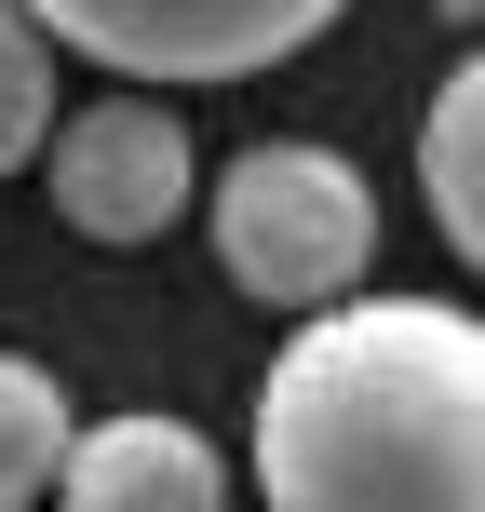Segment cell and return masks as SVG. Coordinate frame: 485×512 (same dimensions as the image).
Listing matches in <instances>:
<instances>
[{
  "label": "cell",
  "mask_w": 485,
  "mask_h": 512,
  "mask_svg": "<svg viewBox=\"0 0 485 512\" xmlns=\"http://www.w3.org/2000/svg\"><path fill=\"white\" fill-rule=\"evenodd\" d=\"M41 189H54V216H68L81 243H162L189 203H216L176 95H95V108H68Z\"/></svg>",
  "instance_id": "277c9868"
},
{
  "label": "cell",
  "mask_w": 485,
  "mask_h": 512,
  "mask_svg": "<svg viewBox=\"0 0 485 512\" xmlns=\"http://www.w3.org/2000/svg\"><path fill=\"white\" fill-rule=\"evenodd\" d=\"M203 230H216V270H230L256 310L324 324V310L364 297V256H378V189H364L351 149L270 135V149H243L230 176H216Z\"/></svg>",
  "instance_id": "7a4b0ae2"
},
{
  "label": "cell",
  "mask_w": 485,
  "mask_h": 512,
  "mask_svg": "<svg viewBox=\"0 0 485 512\" xmlns=\"http://www.w3.org/2000/svg\"><path fill=\"white\" fill-rule=\"evenodd\" d=\"M418 189H432V230L459 243V270H485V41L432 81V122H418Z\"/></svg>",
  "instance_id": "8992f818"
},
{
  "label": "cell",
  "mask_w": 485,
  "mask_h": 512,
  "mask_svg": "<svg viewBox=\"0 0 485 512\" xmlns=\"http://www.w3.org/2000/svg\"><path fill=\"white\" fill-rule=\"evenodd\" d=\"M68 512H230V459L162 405L95 418L81 459H68Z\"/></svg>",
  "instance_id": "5b68a950"
},
{
  "label": "cell",
  "mask_w": 485,
  "mask_h": 512,
  "mask_svg": "<svg viewBox=\"0 0 485 512\" xmlns=\"http://www.w3.org/2000/svg\"><path fill=\"white\" fill-rule=\"evenodd\" d=\"M54 54H68V41H54L27 0H0V176L54 162V135H68V122H54Z\"/></svg>",
  "instance_id": "ba28073f"
},
{
  "label": "cell",
  "mask_w": 485,
  "mask_h": 512,
  "mask_svg": "<svg viewBox=\"0 0 485 512\" xmlns=\"http://www.w3.org/2000/svg\"><path fill=\"white\" fill-rule=\"evenodd\" d=\"M68 54H95L122 95H203V81H256L310 54L351 0H27Z\"/></svg>",
  "instance_id": "3957f363"
},
{
  "label": "cell",
  "mask_w": 485,
  "mask_h": 512,
  "mask_svg": "<svg viewBox=\"0 0 485 512\" xmlns=\"http://www.w3.org/2000/svg\"><path fill=\"white\" fill-rule=\"evenodd\" d=\"M81 432H95V418H68V378H54V364L0 351V512H41V499H68Z\"/></svg>",
  "instance_id": "52a82bcc"
},
{
  "label": "cell",
  "mask_w": 485,
  "mask_h": 512,
  "mask_svg": "<svg viewBox=\"0 0 485 512\" xmlns=\"http://www.w3.org/2000/svg\"><path fill=\"white\" fill-rule=\"evenodd\" d=\"M270 512H485V310L351 297L256 378Z\"/></svg>",
  "instance_id": "6da1fadb"
}]
</instances>
